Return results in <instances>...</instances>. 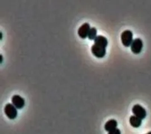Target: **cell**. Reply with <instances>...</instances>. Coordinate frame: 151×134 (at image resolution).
Here are the masks:
<instances>
[{"instance_id": "obj_7", "label": "cell", "mask_w": 151, "mask_h": 134, "mask_svg": "<svg viewBox=\"0 0 151 134\" xmlns=\"http://www.w3.org/2000/svg\"><path fill=\"white\" fill-rule=\"evenodd\" d=\"M90 30V26L88 23L83 24L78 30V35L83 39L88 37V32Z\"/></svg>"}, {"instance_id": "obj_4", "label": "cell", "mask_w": 151, "mask_h": 134, "mask_svg": "<svg viewBox=\"0 0 151 134\" xmlns=\"http://www.w3.org/2000/svg\"><path fill=\"white\" fill-rule=\"evenodd\" d=\"M143 47V44L142 40L139 38H137L133 40L130 45V48H131V51L134 54H138L142 51Z\"/></svg>"}, {"instance_id": "obj_3", "label": "cell", "mask_w": 151, "mask_h": 134, "mask_svg": "<svg viewBox=\"0 0 151 134\" xmlns=\"http://www.w3.org/2000/svg\"><path fill=\"white\" fill-rule=\"evenodd\" d=\"M91 53L97 58H103L106 54V47L94 44L91 47Z\"/></svg>"}, {"instance_id": "obj_10", "label": "cell", "mask_w": 151, "mask_h": 134, "mask_svg": "<svg viewBox=\"0 0 151 134\" xmlns=\"http://www.w3.org/2000/svg\"><path fill=\"white\" fill-rule=\"evenodd\" d=\"M129 122L131 126L134 128H139L142 124V120L139 117L134 116H131L129 119Z\"/></svg>"}, {"instance_id": "obj_11", "label": "cell", "mask_w": 151, "mask_h": 134, "mask_svg": "<svg viewBox=\"0 0 151 134\" xmlns=\"http://www.w3.org/2000/svg\"><path fill=\"white\" fill-rule=\"evenodd\" d=\"M96 35H97V30L96 28L93 27V28H90L87 37L88 38L89 40H94V39L97 37Z\"/></svg>"}, {"instance_id": "obj_5", "label": "cell", "mask_w": 151, "mask_h": 134, "mask_svg": "<svg viewBox=\"0 0 151 134\" xmlns=\"http://www.w3.org/2000/svg\"><path fill=\"white\" fill-rule=\"evenodd\" d=\"M132 112L134 115L141 120L144 119L146 116V111L144 107L140 104H135L132 107Z\"/></svg>"}, {"instance_id": "obj_6", "label": "cell", "mask_w": 151, "mask_h": 134, "mask_svg": "<svg viewBox=\"0 0 151 134\" xmlns=\"http://www.w3.org/2000/svg\"><path fill=\"white\" fill-rule=\"evenodd\" d=\"M11 101H12V104L17 109H22L25 105V100L24 99V98H22V97L17 94L12 96Z\"/></svg>"}, {"instance_id": "obj_2", "label": "cell", "mask_w": 151, "mask_h": 134, "mask_svg": "<svg viewBox=\"0 0 151 134\" xmlns=\"http://www.w3.org/2000/svg\"><path fill=\"white\" fill-rule=\"evenodd\" d=\"M4 112L6 116L9 119H14L17 116V108L11 103H8L5 105L4 108Z\"/></svg>"}, {"instance_id": "obj_13", "label": "cell", "mask_w": 151, "mask_h": 134, "mask_svg": "<svg viewBox=\"0 0 151 134\" xmlns=\"http://www.w3.org/2000/svg\"><path fill=\"white\" fill-rule=\"evenodd\" d=\"M2 55H1V63H2Z\"/></svg>"}, {"instance_id": "obj_9", "label": "cell", "mask_w": 151, "mask_h": 134, "mask_svg": "<svg viewBox=\"0 0 151 134\" xmlns=\"http://www.w3.org/2000/svg\"><path fill=\"white\" fill-rule=\"evenodd\" d=\"M94 44L102 45L106 48L108 44V41L107 38L102 35L97 36V37L94 39Z\"/></svg>"}, {"instance_id": "obj_15", "label": "cell", "mask_w": 151, "mask_h": 134, "mask_svg": "<svg viewBox=\"0 0 151 134\" xmlns=\"http://www.w3.org/2000/svg\"><path fill=\"white\" fill-rule=\"evenodd\" d=\"M146 134H151V132H149L147 133H146Z\"/></svg>"}, {"instance_id": "obj_1", "label": "cell", "mask_w": 151, "mask_h": 134, "mask_svg": "<svg viewBox=\"0 0 151 134\" xmlns=\"http://www.w3.org/2000/svg\"><path fill=\"white\" fill-rule=\"evenodd\" d=\"M121 41L124 46H130L133 41L132 32L130 30L124 31L121 34Z\"/></svg>"}, {"instance_id": "obj_14", "label": "cell", "mask_w": 151, "mask_h": 134, "mask_svg": "<svg viewBox=\"0 0 151 134\" xmlns=\"http://www.w3.org/2000/svg\"><path fill=\"white\" fill-rule=\"evenodd\" d=\"M2 32H1V40H2Z\"/></svg>"}, {"instance_id": "obj_12", "label": "cell", "mask_w": 151, "mask_h": 134, "mask_svg": "<svg viewBox=\"0 0 151 134\" xmlns=\"http://www.w3.org/2000/svg\"><path fill=\"white\" fill-rule=\"evenodd\" d=\"M108 134H121V132L119 129L116 128L115 129H114L110 132H109Z\"/></svg>"}, {"instance_id": "obj_8", "label": "cell", "mask_w": 151, "mask_h": 134, "mask_svg": "<svg viewBox=\"0 0 151 134\" xmlns=\"http://www.w3.org/2000/svg\"><path fill=\"white\" fill-rule=\"evenodd\" d=\"M117 126V122L114 119H110L108 120L105 125H104V129L107 132H110L116 128Z\"/></svg>"}]
</instances>
